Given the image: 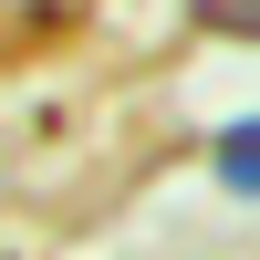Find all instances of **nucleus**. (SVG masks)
Wrapping results in <instances>:
<instances>
[{
  "label": "nucleus",
  "mask_w": 260,
  "mask_h": 260,
  "mask_svg": "<svg viewBox=\"0 0 260 260\" xmlns=\"http://www.w3.org/2000/svg\"><path fill=\"white\" fill-rule=\"evenodd\" d=\"M219 177L240 187V198H260V115H240V125L219 136Z\"/></svg>",
  "instance_id": "f257e3e1"
}]
</instances>
